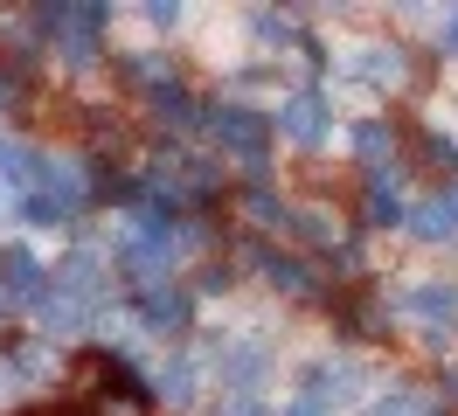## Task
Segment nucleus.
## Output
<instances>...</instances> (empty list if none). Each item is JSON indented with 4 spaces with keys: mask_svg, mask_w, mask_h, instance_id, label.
I'll return each mask as SVG.
<instances>
[{
    "mask_svg": "<svg viewBox=\"0 0 458 416\" xmlns=\"http://www.w3.org/2000/svg\"><path fill=\"white\" fill-rule=\"evenodd\" d=\"M403 312H410V319H417L430 340H445V333L458 327V284L424 277V284H410V292H403Z\"/></svg>",
    "mask_w": 458,
    "mask_h": 416,
    "instance_id": "obj_1",
    "label": "nucleus"
},
{
    "mask_svg": "<svg viewBox=\"0 0 458 416\" xmlns=\"http://www.w3.org/2000/svg\"><path fill=\"white\" fill-rule=\"evenodd\" d=\"M146 21H153V28H181V7H174V0H167V7H146Z\"/></svg>",
    "mask_w": 458,
    "mask_h": 416,
    "instance_id": "obj_15",
    "label": "nucleus"
},
{
    "mask_svg": "<svg viewBox=\"0 0 458 416\" xmlns=\"http://www.w3.org/2000/svg\"><path fill=\"white\" fill-rule=\"evenodd\" d=\"M375 416H437V403H430L424 388H389V395L375 403Z\"/></svg>",
    "mask_w": 458,
    "mask_h": 416,
    "instance_id": "obj_9",
    "label": "nucleus"
},
{
    "mask_svg": "<svg viewBox=\"0 0 458 416\" xmlns=\"http://www.w3.org/2000/svg\"><path fill=\"white\" fill-rule=\"evenodd\" d=\"M188 319H195V299H188V292H167V284H153V292L140 299V327H146V333H181Z\"/></svg>",
    "mask_w": 458,
    "mask_h": 416,
    "instance_id": "obj_4",
    "label": "nucleus"
},
{
    "mask_svg": "<svg viewBox=\"0 0 458 416\" xmlns=\"http://www.w3.org/2000/svg\"><path fill=\"white\" fill-rule=\"evenodd\" d=\"M437 42H445V55H458V14H445V35H437Z\"/></svg>",
    "mask_w": 458,
    "mask_h": 416,
    "instance_id": "obj_16",
    "label": "nucleus"
},
{
    "mask_svg": "<svg viewBox=\"0 0 458 416\" xmlns=\"http://www.w3.org/2000/svg\"><path fill=\"white\" fill-rule=\"evenodd\" d=\"M271 132H285L292 146H319V139L334 132V111H327V98L319 90H299V98H285L278 105V125Z\"/></svg>",
    "mask_w": 458,
    "mask_h": 416,
    "instance_id": "obj_2",
    "label": "nucleus"
},
{
    "mask_svg": "<svg viewBox=\"0 0 458 416\" xmlns=\"http://www.w3.org/2000/svg\"><path fill=\"white\" fill-rule=\"evenodd\" d=\"M258 264H264V277H271V284H285V292H306V284H313L292 257H258Z\"/></svg>",
    "mask_w": 458,
    "mask_h": 416,
    "instance_id": "obj_12",
    "label": "nucleus"
},
{
    "mask_svg": "<svg viewBox=\"0 0 458 416\" xmlns=\"http://www.w3.org/2000/svg\"><path fill=\"white\" fill-rule=\"evenodd\" d=\"M216 361H223V382L229 388H258V375H264V340H223Z\"/></svg>",
    "mask_w": 458,
    "mask_h": 416,
    "instance_id": "obj_5",
    "label": "nucleus"
},
{
    "mask_svg": "<svg viewBox=\"0 0 458 416\" xmlns=\"http://www.w3.org/2000/svg\"><path fill=\"white\" fill-rule=\"evenodd\" d=\"M285 416H334V410H327L319 395H306V388H299V395H292V403H285Z\"/></svg>",
    "mask_w": 458,
    "mask_h": 416,
    "instance_id": "obj_14",
    "label": "nucleus"
},
{
    "mask_svg": "<svg viewBox=\"0 0 458 416\" xmlns=\"http://www.w3.org/2000/svg\"><path fill=\"white\" fill-rule=\"evenodd\" d=\"M347 77H361V83H396V77H403V55L382 49V42H375V49H354V55H347Z\"/></svg>",
    "mask_w": 458,
    "mask_h": 416,
    "instance_id": "obj_6",
    "label": "nucleus"
},
{
    "mask_svg": "<svg viewBox=\"0 0 458 416\" xmlns=\"http://www.w3.org/2000/svg\"><path fill=\"white\" fill-rule=\"evenodd\" d=\"M258 42H278V49H285V42H299V35H292L285 14H258Z\"/></svg>",
    "mask_w": 458,
    "mask_h": 416,
    "instance_id": "obj_13",
    "label": "nucleus"
},
{
    "mask_svg": "<svg viewBox=\"0 0 458 416\" xmlns=\"http://www.w3.org/2000/svg\"><path fill=\"white\" fill-rule=\"evenodd\" d=\"M389 146H396V132H389V125H354V153H361V160H382V153H389Z\"/></svg>",
    "mask_w": 458,
    "mask_h": 416,
    "instance_id": "obj_11",
    "label": "nucleus"
},
{
    "mask_svg": "<svg viewBox=\"0 0 458 416\" xmlns=\"http://www.w3.org/2000/svg\"><path fill=\"white\" fill-rule=\"evenodd\" d=\"M417 236H430V243H445V236H458V201L452 194H437V201H424V208H417Z\"/></svg>",
    "mask_w": 458,
    "mask_h": 416,
    "instance_id": "obj_7",
    "label": "nucleus"
},
{
    "mask_svg": "<svg viewBox=\"0 0 458 416\" xmlns=\"http://www.w3.org/2000/svg\"><path fill=\"white\" fill-rule=\"evenodd\" d=\"M369 222H403V188H396V174H389V181H375V194H369Z\"/></svg>",
    "mask_w": 458,
    "mask_h": 416,
    "instance_id": "obj_10",
    "label": "nucleus"
},
{
    "mask_svg": "<svg viewBox=\"0 0 458 416\" xmlns=\"http://www.w3.org/2000/svg\"><path fill=\"white\" fill-rule=\"evenodd\" d=\"M216 139H223L229 153H243V160H264V146H271V118L243 105H216Z\"/></svg>",
    "mask_w": 458,
    "mask_h": 416,
    "instance_id": "obj_3",
    "label": "nucleus"
},
{
    "mask_svg": "<svg viewBox=\"0 0 458 416\" xmlns=\"http://www.w3.org/2000/svg\"><path fill=\"white\" fill-rule=\"evenodd\" d=\"M153 395H167V403H188V395H195V361H160V368H153Z\"/></svg>",
    "mask_w": 458,
    "mask_h": 416,
    "instance_id": "obj_8",
    "label": "nucleus"
},
{
    "mask_svg": "<svg viewBox=\"0 0 458 416\" xmlns=\"http://www.w3.org/2000/svg\"><path fill=\"white\" fill-rule=\"evenodd\" d=\"M223 416H264V410H258V403H250V395H243V403H229Z\"/></svg>",
    "mask_w": 458,
    "mask_h": 416,
    "instance_id": "obj_17",
    "label": "nucleus"
}]
</instances>
